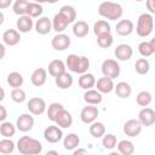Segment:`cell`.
Returning <instances> with one entry per match:
<instances>
[{
	"label": "cell",
	"instance_id": "6da1fadb",
	"mask_svg": "<svg viewBox=\"0 0 155 155\" xmlns=\"http://www.w3.org/2000/svg\"><path fill=\"white\" fill-rule=\"evenodd\" d=\"M17 150L22 155H38L42 151V144L29 136H23L17 142Z\"/></svg>",
	"mask_w": 155,
	"mask_h": 155
},
{
	"label": "cell",
	"instance_id": "7a4b0ae2",
	"mask_svg": "<svg viewBox=\"0 0 155 155\" xmlns=\"http://www.w3.org/2000/svg\"><path fill=\"white\" fill-rule=\"evenodd\" d=\"M98 15L109 21L120 19L124 15V8L120 4L113 1H103L98 6Z\"/></svg>",
	"mask_w": 155,
	"mask_h": 155
},
{
	"label": "cell",
	"instance_id": "3957f363",
	"mask_svg": "<svg viewBox=\"0 0 155 155\" xmlns=\"http://www.w3.org/2000/svg\"><path fill=\"white\" fill-rule=\"evenodd\" d=\"M154 29V18L151 13H142L138 17L137 25H136V33L140 38H147L153 33Z\"/></svg>",
	"mask_w": 155,
	"mask_h": 155
},
{
	"label": "cell",
	"instance_id": "277c9868",
	"mask_svg": "<svg viewBox=\"0 0 155 155\" xmlns=\"http://www.w3.org/2000/svg\"><path fill=\"white\" fill-rule=\"evenodd\" d=\"M101 68H102V74L104 76L111 78V79L117 78L120 75V71H121L120 64L115 59H105V61H103Z\"/></svg>",
	"mask_w": 155,
	"mask_h": 155
},
{
	"label": "cell",
	"instance_id": "5b68a950",
	"mask_svg": "<svg viewBox=\"0 0 155 155\" xmlns=\"http://www.w3.org/2000/svg\"><path fill=\"white\" fill-rule=\"evenodd\" d=\"M44 138L46 142L51 144H56L63 138V131L58 125H51L45 128L44 131Z\"/></svg>",
	"mask_w": 155,
	"mask_h": 155
},
{
	"label": "cell",
	"instance_id": "8992f818",
	"mask_svg": "<svg viewBox=\"0 0 155 155\" xmlns=\"http://www.w3.org/2000/svg\"><path fill=\"white\" fill-rule=\"evenodd\" d=\"M98 108L96 105H92V104H87L86 107H84L80 111V119L84 124L86 125H90L92 122H94L98 117Z\"/></svg>",
	"mask_w": 155,
	"mask_h": 155
},
{
	"label": "cell",
	"instance_id": "52a82bcc",
	"mask_svg": "<svg viewBox=\"0 0 155 155\" xmlns=\"http://www.w3.org/2000/svg\"><path fill=\"white\" fill-rule=\"evenodd\" d=\"M34 117H33V114L31 113H24V114H21L17 120H16V126H17V130L21 131V132H28L30 131L33 127H34Z\"/></svg>",
	"mask_w": 155,
	"mask_h": 155
},
{
	"label": "cell",
	"instance_id": "ba28073f",
	"mask_svg": "<svg viewBox=\"0 0 155 155\" xmlns=\"http://www.w3.org/2000/svg\"><path fill=\"white\" fill-rule=\"evenodd\" d=\"M70 44H71L70 38L64 33H57L51 40V46L56 51H65L67 48H69Z\"/></svg>",
	"mask_w": 155,
	"mask_h": 155
},
{
	"label": "cell",
	"instance_id": "9c48e42d",
	"mask_svg": "<svg viewBox=\"0 0 155 155\" xmlns=\"http://www.w3.org/2000/svg\"><path fill=\"white\" fill-rule=\"evenodd\" d=\"M27 108H28L29 113H31L35 116H39V115L45 113V110H46V102L42 98H40V97H33V98H30L28 101Z\"/></svg>",
	"mask_w": 155,
	"mask_h": 155
},
{
	"label": "cell",
	"instance_id": "30bf717a",
	"mask_svg": "<svg viewBox=\"0 0 155 155\" xmlns=\"http://www.w3.org/2000/svg\"><path fill=\"white\" fill-rule=\"evenodd\" d=\"M142 127H143V125L140 124V121L138 119H130L124 124V133L126 136L133 138V137H137L140 134Z\"/></svg>",
	"mask_w": 155,
	"mask_h": 155
},
{
	"label": "cell",
	"instance_id": "8fae6325",
	"mask_svg": "<svg viewBox=\"0 0 155 155\" xmlns=\"http://www.w3.org/2000/svg\"><path fill=\"white\" fill-rule=\"evenodd\" d=\"M138 120L145 127L153 126L155 124V110L149 107H143L138 113Z\"/></svg>",
	"mask_w": 155,
	"mask_h": 155
},
{
	"label": "cell",
	"instance_id": "7c38bea8",
	"mask_svg": "<svg viewBox=\"0 0 155 155\" xmlns=\"http://www.w3.org/2000/svg\"><path fill=\"white\" fill-rule=\"evenodd\" d=\"M115 30H116V34H119L120 36H128L133 33L134 24L131 19H119V22L116 23Z\"/></svg>",
	"mask_w": 155,
	"mask_h": 155
},
{
	"label": "cell",
	"instance_id": "4fadbf2b",
	"mask_svg": "<svg viewBox=\"0 0 155 155\" xmlns=\"http://www.w3.org/2000/svg\"><path fill=\"white\" fill-rule=\"evenodd\" d=\"M114 54L116 57V59L119 61H128L132 58L133 56V50L128 44H120L115 47L114 50Z\"/></svg>",
	"mask_w": 155,
	"mask_h": 155
},
{
	"label": "cell",
	"instance_id": "5bb4252c",
	"mask_svg": "<svg viewBox=\"0 0 155 155\" xmlns=\"http://www.w3.org/2000/svg\"><path fill=\"white\" fill-rule=\"evenodd\" d=\"M52 29H53V27H52V21H51L48 17L41 16V17H39V19L35 22V30H36V33L40 34V35H46V34H48Z\"/></svg>",
	"mask_w": 155,
	"mask_h": 155
},
{
	"label": "cell",
	"instance_id": "9a60e30c",
	"mask_svg": "<svg viewBox=\"0 0 155 155\" xmlns=\"http://www.w3.org/2000/svg\"><path fill=\"white\" fill-rule=\"evenodd\" d=\"M21 41V34L16 29H7L2 33V42L7 46H16Z\"/></svg>",
	"mask_w": 155,
	"mask_h": 155
},
{
	"label": "cell",
	"instance_id": "2e32d148",
	"mask_svg": "<svg viewBox=\"0 0 155 155\" xmlns=\"http://www.w3.org/2000/svg\"><path fill=\"white\" fill-rule=\"evenodd\" d=\"M114 79L108 78V76H102L97 80L96 82V88L101 92V93H110L111 91H114L115 85H114Z\"/></svg>",
	"mask_w": 155,
	"mask_h": 155
},
{
	"label": "cell",
	"instance_id": "e0dca14e",
	"mask_svg": "<svg viewBox=\"0 0 155 155\" xmlns=\"http://www.w3.org/2000/svg\"><path fill=\"white\" fill-rule=\"evenodd\" d=\"M16 27H17V30L19 33H29L34 27L33 18L28 15L18 16V19L16 22Z\"/></svg>",
	"mask_w": 155,
	"mask_h": 155
},
{
	"label": "cell",
	"instance_id": "ac0fdd59",
	"mask_svg": "<svg viewBox=\"0 0 155 155\" xmlns=\"http://www.w3.org/2000/svg\"><path fill=\"white\" fill-rule=\"evenodd\" d=\"M47 80V71L44 68H38L35 69L31 75H30V81L35 87H41L46 84Z\"/></svg>",
	"mask_w": 155,
	"mask_h": 155
},
{
	"label": "cell",
	"instance_id": "d6986e66",
	"mask_svg": "<svg viewBox=\"0 0 155 155\" xmlns=\"http://www.w3.org/2000/svg\"><path fill=\"white\" fill-rule=\"evenodd\" d=\"M67 69V64L62 61V59H53L48 63V67H47V70H48V74L53 78L63 74Z\"/></svg>",
	"mask_w": 155,
	"mask_h": 155
},
{
	"label": "cell",
	"instance_id": "ffe728a7",
	"mask_svg": "<svg viewBox=\"0 0 155 155\" xmlns=\"http://www.w3.org/2000/svg\"><path fill=\"white\" fill-rule=\"evenodd\" d=\"M84 101L86 102V104H92V105H98L102 103L103 97L102 93L96 88H90L86 90V92L84 93Z\"/></svg>",
	"mask_w": 155,
	"mask_h": 155
},
{
	"label": "cell",
	"instance_id": "44dd1931",
	"mask_svg": "<svg viewBox=\"0 0 155 155\" xmlns=\"http://www.w3.org/2000/svg\"><path fill=\"white\" fill-rule=\"evenodd\" d=\"M54 82H56V85H57L58 88H61V90H68V88L71 87L74 80H73L71 74L64 71L63 74H61V75H58V76L54 78Z\"/></svg>",
	"mask_w": 155,
	"mask_h": 155
},
{
	"label": "cell",
	"instance_id": "7402d4cb",
	"mask_svg": "<svg viewBox=\"0 0 155 155\" xmlns=\"http://www.w3.org/2000/svg\"><path fill=\"white\" fill-rule=\"evenodd\" d=\"M54 122H56V125H58L61 128H69V127L73 125V116H71L70 111L63 109V110L58 114V116H57V119H56Z\"/></svg>",
	"mask_w": 155,
	"mask_h": 155
},
{
	"label": "cell",
	"instance_id": "603a6c76",
	"mask_svg": "<svg viewBox=\"0 0 155 155\" xmlns=\"http://www.w3.org/2000/svg\"><path fill=\"white\" fill-rule=\"evenodd\" d=\"M96 82H97L96 78L91 73H84L79 78V86H80V88H82L85 91L90 90V88H93L96 86Z\"/></svg>",
	"mask_w": 155,
	"mask_h": 155
},
{
	"label": "cell",
	"instance_id": "cb8c5ba5",
	"mask_svg": "<svg viewBox=\"0 0 155 155\" xmlns=\"http://www.w3.org/2000/svg\"><path fill=\"white\" fill-rule=\"evenodd\" d=\"M114 91H115V93H116L117 97H120L122 99H127L131 96V93H132V87H131V85L128 82L120 81V82H117L115 85Z\"/></svg>",
	"mask_w": 155,
	"mask_h": 155
},
{
	"label": "cell",
	"instance_id": "d4e9b609",
	"mask_svg": "<svg viewBox=\"0 0 155 155\" xmlns=\"http://www.w3.org/2000/svg\"><path fill=\"white\" fill-rule=\"evenodd\" d=\"M80 145V137L76 133H69L68 136L64 137L63 139V147L68 151L75 150Z\"/></svg>",
	"mask_w": 155,
	"mask_h": 155
},
{
	"label": "cell",
	"instance_id": "484cf974",
	"mask_svg": "<svg viewBox=\"0 0 155 155\" xmlns=\"http://www.w3.org/2000/svg\"><path fill=\"white\" fill-rule=\"evenodd\" d=\"M73 34L76 38H85L90 31V27L85 21H78L73 24Z\"/></svg>",
	"mask_w": 155,
	"mask_h": 155
},
{
	"label": "cell",
	"instance_id": "4316f807",
	"mask_svg": "<svg viewBox=\"0 0 155 155\" xmlns=\"http://www.w3.org/2000/svg\"><path fill=\"white\" fill-rule=\"evenodd\" d=\"M68 24H69L68 21L59 12L56 13L53 16V18H52V27H53V30L57 31V33H63L67 29Z\"/></svg>",
	"mask_w": 155,
	"mask_h": 155
},
{
	"label": "cell",
	"instance_id": "83f0119b",
	"mask_svg": "<svg viewBox=\"0 0 155 155\" xmlns=\"http://www.w3.org/2000/svg\"><path fill=\"white\" fill-rule=\"evenodd\" d=\"M93 33H94L96 36L111 33L110 24H109L105 19H99V21H97V22L93 24Z\"/></svg>",
	"mask_w": 155,
	"mask_h": 155
},
{
	"label": "cell",
	"instance_id": "f1b7e54d",
	"mask_svg": "<svg viewBox=\"0 0 155 155\" xmlns=\"http://www.w3.org/2000/svg\"><path fill=\"white\" fill-rule=\"evenodd\" d=\"M90 134L93 137V138H102L104 134H105V126L103 122H99V121H94L92 124H90Z\"/></svg>",
	"mask_w": 155,
	"mask_h": 155
},
{
	"label": "cell",
	"instance_id": "f546056e",
	"mask_svg": "<svg viewBox=\"0 0 155 155\" xmlns=\"http://www.w3.org/2000/svg\"><path fill=\"white\" fill-rule=\"evenodd\" d=\"M24 82V78L21 73L18 71H11L8 75H7V84L13 87V88H18V87H22Z\"/></svg>",
	"mask_w": 155,
	"mask_h": 155
},
{
	"label": "cell",
	"instance_id": "4dcf8cb0",
	"mask_svg": "<svg viewBox=\"0 0 155 155\" xmlns=\"http://www.w3.org/2000/svg\"><path fill=\"white\" fill-rule=\"evenodd\" d=\"M16 130H17V126L10 121H2L0 125V134L6 138L13 137L16 133Z\"/></svg>",
	"mask_w": 155,
	"mask_h": 155
},
{
	"label": "cell",
	"instance_id": "1f68e13d",
	"mask_svg": "<svg viewBox=\"0 0 155 155\" xmlns=\"http://www.w3.org/2000/svg\"><path fill=\"white\" fill-rule=\"evenodd\" d=\"M117 151L122 155H132L134 153V144L128 139H122L117 143Z\"/></svg>",
	"mask_w": 155,
	"mask_h": 155
},
{
	"label": "cell",
	"instance_id": "d6a6232c",
	"mask_svg": "<svg viewBox=\"0 0 155 155\" xmlns=\"http://www.w3.org/2000/svg\"><path fill=\"white\" fill-rule=\"evenodd\" d=\"M42 12H44L42 4L34 2V1H30L29 2L28 8H27V15L28 16H30L31 18H39V17H41Z\"/></svg>",
	"mask_w": 155,
	"mask_h": 155
},
{
	"label": "cell",
	"instance_id": "836d02e7",
	"mask_svg": "<svg viewBox=\"0 0 155 155\" xmlns=\"http://www.w3.org/2000/svg\"><path fill=\"white\" fill-rule=\"evenodd\" d=\"M59 13L68 21L69 24H70V23H74L75 19H76V10H75L73 6H70V5H64V6H62L61 10H59Z\"/></svg>",
	"mask_w": 155,
	"mask_h": 155
},
{
	"label": "cell",
	"instance_id": "e575fe53",
	"mask_svg": "<svg viewBox=\"0 0 155 155\" xmlns=\"http://www.w3.org/2000/svg\"><path fill=\"white\" fill-rule=\"evenodd\" d=\"M63 109H64V107H63L62 103H58V102L51 103V104L48 105V108H47V117H48L52 122H54L56 119H57V116H58V114H59Z\"/></svg>",
	"mask_w": 155,
	"mask_h": 155
},
{
	"label": "cell",
	"instance_id": "d590c367",
	"mask_svg": "<svg viewBox=\"0 0 155 155\" xmlns=\"http://www.w3.org/2000/svg\"><path fill=\"white\" fill-rule=\"evenodd\" d=\"M134 69H136V73L139 74V75H145L149 73L150 70V63L149 61L144 57V58H139L136 61V64H134Z\"/></svg>",
	"mask_w": 155,
	"mask_h": 155
},
{
	"label": "cell",
	"instance_id": "8d00e7d4",
	"mask_svg": "<svg viewBox=\"0 0 155 155\" xmlns=\"http://www.w3.org/2000/svg\"><path fill=\"white\" fill-rule=\"evenodd\" d=\"M16 145H15V142L10 138H6L4 137L1 140H0V153L4 154V155H8L11 153H13Z\"/></svg>",
	"mask_w": 155,
	"mask_h": 155
},
{
	"label": "cell",
	"instance_id": "74e56055",
	"mask_svg": "<svg viewBox=\"0 0 155 155\" xmlns=\"http://www.w3.org/2000/svg\"><path fill=\"white\" fill-rule=\"evenodd\" d=\"M29 2H30L29 0H16L13 2V6H12L15 15H17V16L27 15V8H28Z\"/></svg>",
	"mask_w": 155,
	"mask_h": 155
},
{
	"label": "cell",
	"instance_id": "f35d334b",
	"mask_svg": "<svg viewBox=\"0 0 155 155\" xmlns=\"http://www.w3.org/2000/svg\"><path fill=\"white\" fill-rule=\"evenodd\" d=\"M153 101V96L149 91H140L137 97H136V102L139 107H148Z\"/></svg>",
	"mask_w": 155,
	"mask_h": 155
},
{
	"label": "cell",
	"instance_id": "ab89813d",
	"mask_svg": "<svg viewBox=\"0 0 155 155\" xmlns=\"http://www.w3.org/2000/svg\"><path fill=\"white\" fill-rule=\"evenodd\" d=\"M102 145H103L104 149H108V150L114 149V148L117 145L116 137H115L113 133H105V134L102 137Z\"/></svg>",
	"mask_w": 155,
	"mask_h": 155
},
{
	"label": "cell",
	"instance_id": "60d3db41",
	"mask_svg": "<svg viewBox=\"0 0 155 155\" xmlns=\"http://www.w3.org/2000/svg\"><path fill=\"white\" fill-rule=\"evenodd\" d=\"M114 42V39H113V35L111 33H108V34H103V35H99L97 36V44L99 47L102 48H108L113 45Z\"/></svg>",
	"mask_w": 155,
	"mask_h": 155
},
{
	"label": "cell",
	"instance_id": "b9f144b4",
	"mask_svg": "<svg viewBox=\"0 0 155 155\" xmlns=\"http://www.w3.org/2000/svg\"><path fill=\"white\" fill-rule=\"evenodd\" d=\"M11 99L15 102V103H23L25 99H27V94H25V91L21 87L18 88H13L11 91Z\"/></svg>",
	"mask_w": 155,
	"mask_h": 155
},
{
	"label": "cell",
	"instance_id": "7bdbcfd3",
	"mask_svg": "<svg viewBox=\"0 0 155 155\" xmlns=\"http://www.w3.org/2000/svg\"><path fill=\"white\" fill-rule=\"evenodd\" d=\"M79 61H80V56L75 54V53H71L67 57V61H65V64H67V68L75 73L76 71V68H78V64H79Z\"/></svg>",
	"mask_w": 155,
	"mask_h": 155
},
{
	"label": "cell",
	"instance_id": "ee69618b",
	"mask_svg": "<svg viewBox=\"0 0 155 155\" xmlns=\"http://www.w3.org/2000/svg\"><path fill=\"white\" fill-rule=\"evenodd\" d=\"M138 52L143 56V57H150L154 51L151 48V45L149 41H142L139 45H138Z\"/></svg>",
	"mask_w": 155,
	"mask_h": 155
},
{
	"label": "cell",
	"instance_id": "f6af8a7d",
	"mask_svg": "<svg viewBox=\"0 0 155 155\" xmlns=\"http://www.w3.org/2000/svg\"><path fill=\"white\" fill-rule=\"evenodd\" d=\"M90 68V59L86 57V56H80V61H79V64H78V68H76V74H84V73H87Z\"/></svg>",
	"mask_w": 155,
	"mask_h": 155
},
{
	"label": "cell",
	"instance_id": "bcb514c9",
	"mask_svg": "<svg viewBox=\"0 0 155 155\" xmlns=\"http://www.w3.org/2000/svg\"><path fill=\"white\" fill-rule=\"evenodd\" d=\"M145 6H147L149 13L155 15V0H145Z\"/></svg>",
	"mask_w": 155,
	"mask_h": 155
},
{
	"label": "cell",
	"instance_id": "7dc6e473",
	"mask_svg": "<svg viewBox=\"0 0 155 155\" xmlns=\"http://www.w3.org/2000/svg\"><path fill=\"white\" fill-rule=\"evenodd\" d=\"M0 121L2 122V121H5L6 120V117H7V111H6V108L4 107V105H0Z\"/></svg>",
	"mask_w": 155,
	"mask_h": 155
},
{
	"label": "cell",
	"instance_id": "c3c4849f",
	"mask_svg": "<svg viewBox=\"0 0 155 155\" xmlns=\"http://www.w3.org/2000/svg\"><path fill=\"white\" fill-rule=\"evenodd\" d=\"M11 4H12V0H0V8H1V10H5V8H7Z\"/></svg>",
	"mask_w": 155,
	"mask_h": 155
},
{
	"label": "cell",
	"instance_id": "681fc988",
	"mask_svg": "<svg viewBox=\"0 0 155 155\" xmlns=\"http://www.w3.org/2000/svg\"><path fill=\"white\" fill-rule=\"evenodd\" d=\"M87 153H88V151H87V149L79 148V147H78L75 150H73V154H74V155H80V154H85V155H87Z\"/></svg>",
	"mask_w": 155,
	"mask_h": 155
},
{
	"label": "cell",
	"instance_id": "f907efd6",
	"mask_svg": "<svg viewBox=\"0 0 155 155\" xmlns=\"http://www.w3.org/2000/svg\"><path fill=\"white\" fill-rule=\"evenodd\" d=\"M0 50H1V58H4L5 57V44L0 45Z\"/></svg>",
	"mask_w": 155,
	"mask_h": 155
},
{
	"label": "cell",
	"instance_id": "816d5d0a",
	"mask_svg": "<svg viewBox=\"0 0 155 155\" xmlns=\"http://www.w3.org/2000/svg\"><path fill=\"white\" fill-rule=\"evenodd\" d=\"M149 42H150V45H151V48H153V51L155 52V36H154V38H153V39H151Z\"/></svg>",
	"mask_w": 155,
	"mask_h": 155
},
{
	"label": "cell",
	"instance_id": "f5cc1de1",
	"mask_svg": "<svg viewBox=\"0 0 155 155\" xmlns=\"http://www.w3.org/2000/svg\"><path fill=\"white\" fill-rule=\"evenodd\" d=\"M48 154H54V155H58V151H57V150H48V151H47V155H48Z\"/></svg>",
	"mask_w": 155,
	"mask_h": 155
},
{
	"label": "cell",
	"instance_id": "db71d44e",
	"mask_svg": "<svg viewBox=\"0 0 155 155\" xmlns=\"http://www.w3.org/2000/svg\"><path fill=\"white\" fill-rule=\"evenodd\" d=\"M4 98H5V91H4V88H1V97H0V99L4 101Z\"/></svg>",
	"mask_w": 155,
	"mask_h": 155
},
{
	"label": "cell",
	"instance_id": "11a10c76",
	"mask_svg": "<svg viewBox=\"0 0 155 155\" xmlns=\"http://www.w3.org/2000/svg\"><path fill=\"white\" fill-rule=\"evenodd\" d=\"M34 2H39V4H44V2H47V0H31Z\"/></svg>",
	"mask_w": 155,
	"mask_h": 155
},
{
	"label": "cell",
	"instance_id": "9f6ffc18",
	"mask_svg": "<svg viewBox=\"0 0 155 155\" xmlns=\"http://www.w3.org/2000/svg\"><path fill=\"white\" fill-rule=\"evenodd\" d=\"M59 0H47V2L48 4H56V2H58Z\"/></svg>",
	"mask_w": 155,
	"mask_h": 155
},
{
	"label": "cell",
	"instance_id": "6f0895ef",
	"mask_svg": "<svg viewBox=\"0 0 155 155\" xmlns=\"http://www.w3.org/2000/svg\"><path fill=\"white\" fill-rule=\"evenodd\" d=\"M134 1H137V2H140V1H143V0H134Z\"/></svg>",
	"mask_w": 155,
	"mask_h": 155
}]
</instances>
